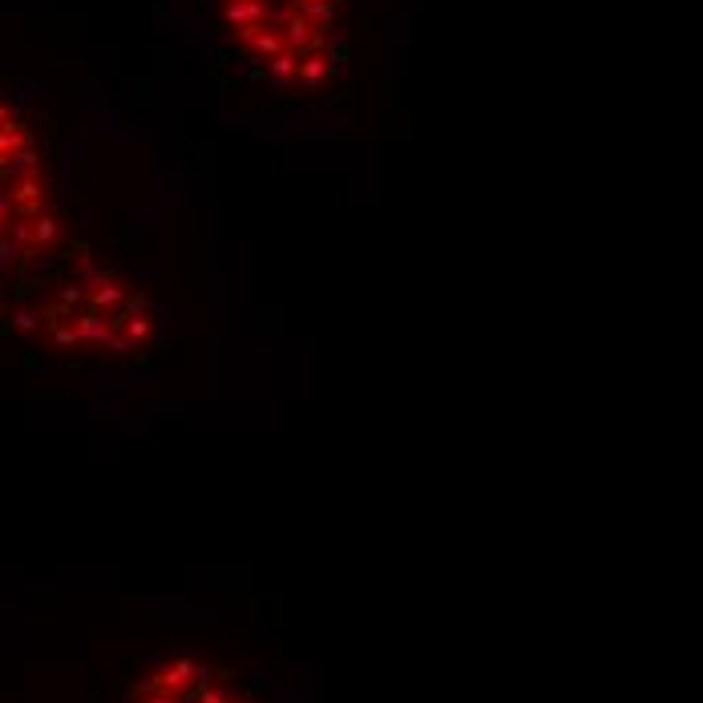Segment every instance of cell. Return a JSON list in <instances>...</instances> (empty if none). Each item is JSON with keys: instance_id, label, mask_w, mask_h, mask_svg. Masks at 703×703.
<instances>
[{"instance_id": "7a4b0ae2", "label": "cell", "mask_w": 703, "mask_h": 703, "mask_svg": "<svg viewBox=\"0 0 703 703\" xmlns=\"http://www.w3.org/2000/svg\"><path fill=\"white\" fill-rule=\"evenodd\" d=\"M125 703H255L251 695L223 675V671L207 667L199 659H174L162 663L134 683V692L125 695Z\"/></svg>"}, {"instance_id": "6da1fadb", "label": "cell", "mask_w": 703, "mask_h": 703, "mask_svg": "<svg viewBox=\"0 0 703 703\" xmlns=\"http://www.w3.org/2000/svg\"><path fill=\"white\" fill-rule=\"evenodd\" d=\"M0 328L81 360L138 356L154 308L81 243L24 118L0 101Z\"/></svg>"}]
</instances>
